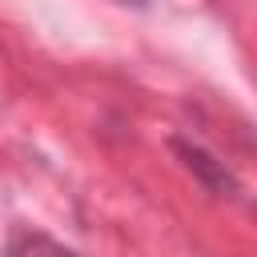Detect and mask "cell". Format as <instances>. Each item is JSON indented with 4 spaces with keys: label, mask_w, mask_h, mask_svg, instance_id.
<instances>
[{
    "label": "cell",
    "mask_w": 257,
    "mask_h": 257,
    "mask_svg": "<svg viewBox=\"0 0 257 257\" xmlns=\"http://www.w3.org/2000/svg\"><path fill=\"white\" fill-rule=\"evenodd\" d=\"M173 149L185 157V169L189 173H197L209 189H217V193H237V181H233V173L225 169V161H217L213 153H205L201 145H189V141H173Z\"/></svg>",
    "instance_id": "obj_1"
},
{
    "label": "cell",
    "mask_w": 257,
    "mask_h": 257,
    "mask_svg": "<svg viewBox=\"0 0 257 257\" xmlns=\"http://www.w3.org/2000/svg\"><path fill=\"white\" fill-rule=\"evenodd\" d=\"M4 257H80V253L64 249L60 241H52V237L40 233V229H16V233L8 237Z\"/></svg>",
    "instance_id": "obj_2"
},
{
    "label": "cell",
    "mask_w": 257,
    "mask_h": 257,
    "mask_svg": "<svg viewBox=\"0 0 257 257\" xmlns=\"http://www.w3.org/2000/svg\"><path fill=\"white\" fill-rule=\"evenodd\" d=\"M116 4H133V8H141V4H145V0H116Z\"/></svg>",
    "instance_id": "obj_3"
}]
</instances>
